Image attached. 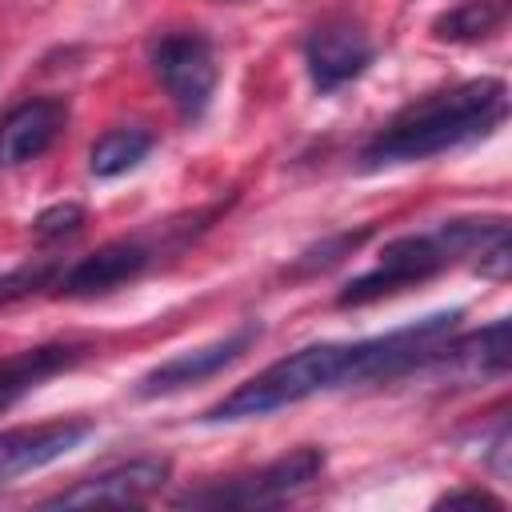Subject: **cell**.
<instances>
[{
    "label": "cell",
    "mask_w": 512,
    "mask_h": 512,
    "mask_svg": "<svg viewBox=\"0 0 512 512\" xmlns=\"http://www.w3.org/2000/svg\"><path fill=\"white\" fill-rule=\"evenodd\" d=\"M152 72L184 120H200L208 112L220 68H216L212 44L200 32H176V36L156 40Z\"/></svg>",
    "instance_id": "5b68a950"
},
{
    "label": "cell",
    "mask_w": 512,
    "mask_h": 512,
    "mask_svg": "<svg viewBox=\"0 0 512 512\" xmlns=\"http://www.w3.org/2000/svg\"><path fill=\"white\" fill-rule=\"evenodd\" d=\"M60 276V264L56 260H36V264H24L8 276H0V304H12L20 296H32L40 288H52Z\"/></svg>",
    "instance_id": "e0dca14e"
},
{
    "label": "cell",
    "mask_w": 512,
    "mask_h": 512,
    "mask_svg": "<svg viewBox=\"0 0 512 512\" xmlns=\"http://www.w3.org/2000/svg\"><path fill=\"white\" fill-rule=\"evenodd\" d=\"M508 112V88L496 76L464 80L456 88L432 92L416 104H408L384 132L368 140L360 152V168H392V164H412L428 160L452 148H464L480 136H488Z\"/></svg>",
    "instance_id": "3957f363"
},
{
    "label": "cell",
    "mask_w": 512,
    "mask_h": 512,
    "mask_svg": "<svg viewBox=\"0 0 512 512\" xmlns=\"http://www.w3.org/2000/svg\"><path fill=\"white\" fill-rule=\"evenodd\" d=\"M328 456L324 448H296L256 472H244V476H228L220 484H208V488H196L188 496H180L184 508H268V504H280L296 492H304L308 484L320 480Z\"/></svg>",
    "instance_id": "277c9868"
},
{
    "label": "cell",
    "mask_w": 512,
    "mask_h": 512,
    "mask_svg": "<svg viewBox=\"0 0 512 512\" xmlns=\"http://www.w3.org/2000/svg\"><path fill=\"white\" fill-rule=\"evenodd\" d=\"M456 504H480V508H504V500H496L492 492H484V488H464V492H444L440 500H436V508H456Z\"/></svg>",
    "instance_id": "d6986e66"
},
{
    "label": "cell",
    "mask_w": 512,
    "mask_h": 512,
    "mask_svg": "<svg viewBox=\"0 0 512 512\" xmlns=\"http://www.w3.org/2000/svg\"><path fill=\"white\" fill-rule=\"evenodd\" d=\"M148 152H152V132H144V128H112L92 144L88 168H92V176L112 180V176L132 172Z\"/></svg>",
    "instance_id": "9a60e30c"
},
{
    "label": "cell",
    "mask_w": 512,
    "mask_h": 512,
    "mask_svg": "<svg viewBox=\"0 0 512 512\" xmlns=\"http://www.w3.org/2000/svg\"><path fill=\"white\" fill-rule=\"evenodd\" d=\"M256 340H260V324H244V328H236V332H228V336H220V340H212L204 348L176 352L172 360L156 364L152 372H144L136 380V396L148 400V396H168V392H180L188 384H200V380L224 372L228 364H236Z\"/></svg>",
    "instance_id": "9c48e42d"
},
{
    "label": "cell",
    "mask_w": 512,
    "mask_h": 512,
    "mask_svg": "<svg viewBox=\"0 0 512 512\" xmlns=\"http://www.w3.org/2000/svg\"><path fill=\"white\" fill-rule=\"evenodd\" d=\"M80 224H84V208L80 204H52V208H44L36 216L32 232L40 240H60V236H72Z\"/></svg>",
    "instance_id": "ac0fdd59"
},
{
    "label": "cell",
    "mask_w": 512,
    "mask_h": 512,
    "mask_svg": "<svg viewBox=\"0 0 512 512\" xmlns=\"http://www.w3.org/2000/svg\"><path fill=\"white\" fill-rule=\"evenodd\" d=\"M88 348L84 344H40V348H24L16 356H8L0 364V416L24 400L32 388H40L48 376L72 368Z\"/></svg>",
    "instance_id": "7c38bea8"
},
{
    "label": "cell",
    "mask_w": 512,
    "mask_h": 512,
    "mask_svg": "<svg viewBox=\"0 0 512 512\" xmlns=\"http://www.w3.org/2000/svg\"><path fill=\"white\" fill-rule=\"evenodd\" d=\"M428 364H460L472 376H504L508 372V320H492L480 332H468L464 340H444L440 352Z\"/></svg>",
    "instance_id": "4fadbf2b"
},
{
    "label": "cell",
    "mask_w": 512,
    "mask_h": 512,
    "mask_svg": "<svg viewBox=\"0 0 512 512\" xmlns=\"http://www.w3.org/2000/svg\"><path fill=\"white\" fill-rule=\"evenodd\" d=\"M156 260V248L140 236H124V240H108L100 244L96 252L80 256L76 264L60 268L52 292L60 296H72V300H84V296H104L128 280H136L140 272H148V264Z\"/></svg>",
    "instance_id": "52a82bcc"
},
{
    "label": "cell",
    "mask_w": 512,
    "mask_h": 512,
    "mask_svg": "<svg viewBox=\"0 0 512 512\" xmlns=\"http://www.w3.org/2000/svg\"><path fill=\"white\" fill-rule=\"evenodd\" d=\"M64 124H68V104L56 96H36V100L16 104L0 120V164L4 168L32 164L56 144Z\"/></svg>",
    "instance_id": "8fae6325"
},
{
    "label": "cell",
    "mask_w": 512,
    "mask_h": 512,
    "mask_svg": "<svg viewBox=\"0 0 512 512\" xmlns=\"http://www.w3.org/2000/svg\"><path fill=\"white\" fill-rule=\"evenodd\" d=\"M460 308H444L432 316H420L404 328L368 336V340H324V344H304L240 388H232L224 400H216L200 420L204 424H236V420H256L272 416L280 408H292L308 396L352 388V384H384L396 376H408L424 368L440 344L456 332Z\"/></svg>",
    "instance_id": "6da1fadb"
},
{
    "label": "cell",
    "mask_w": 512,
    "mask_h": 512,
    "mask_svg": "<svg viewBox=\"0 0 512 512\" xmlns=\"http://www.w3.org/2000/svg\"><path fill=\"white\" fill-rule=\"evenodd\" d=\"M372 40L360 24L352 20H324L320 28L308 32L304 40V64H308V80L320 96L352 84L368 64H372Z\"/></svg>",
    "instance_id": "ba28073f"
},
{
    "label": "cell",
    "mask_w": 512,
    "mask_h": 512,
    "mask_svg": "<svg viewBox=\"0 0 512 512\" xmlns=\"http://www.w3.org/2000/svg\"><path fill=\"white\" fill-rule=\"evenodd\" d=\"M504 24H508V0H460L456 8L432 20V36L452 44H476L496 36Z\"/></svg>",
    "instance_id": "5bb4252c"
},
{
    "label": "cell",
    "mask_w": 512,
    "mask_h": 512,
    "mask_svg": "<svg viewBox=\"0 0 512 512\" xmlns=\"http://www.w3.org/2000/svg\"><path fill=\"white\" fill-rule=\"evenodd\" d=\"M476 256V272L488 280H508L512 272V244H508V220L504 216H468V220H444L436 232H408L380 248V260L348 280L336 292L340 308H364L384 296H396L404 288H416L456 260Z\"/></svg>",
    "instance_id": "7a4b0ae2"
},
{
    "label": "cell",
    "mask_w": 512,
    "mask_h": 512,
    "mask_svg": "<svg viewBox=\"0 0 512 512\" xmlns=\"http://www.w3.org/2000/svg\"><path fill=\"white\" fill-rule=\"evenodd\" d=\"M172 476V460L168 456H136L128 464H116L92 480H80L56 496L44 500V508H92V504H112V508H128V504H144L148 496H156L164 488V480Z\"/></svg>",
    "instance_id": "8992f818"
},
{
    "label": "cell",
    "mask_w": 512,
    "mask_h": 512,
    "mask_svg": "<svg viewBox=\"0 0 512 512\" xmlns=\"http://www.w3.org/2000/svg\"><path fill=\"white\" fill-rule=\"evenodd\" d=\"M88 436H92L88 420H52V424H32V428L0 432V484L64 460Z\"/></svg>",
    "instance_id": "30bf717a"
},
{
    "label": "cell",
    "mask_w": 512,
    "mask_h": 512,
    "mask_svg": "<svg viewBox=\"0 0 512 512\" xmlns=\"http://www.w3.org/2000/svg\"><path fill=\"white\" fill-rule=\"evenodd\" d=\"M368 232L372 228H356V232H336V236H328V240H320V244H312L308 252H300V260L292 264V276H312V272H324V268H332V264H340L344 256H352L364 240H368Z\"/></svg>",
    "instance_id": "2e32d148"
}]
</instances>
